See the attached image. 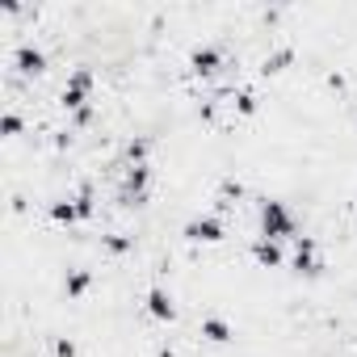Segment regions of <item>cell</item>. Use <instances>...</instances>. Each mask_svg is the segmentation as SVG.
Instances as JSON below:
<instances>
[{
    "label": "cell",
    "mask_w": 357,
    "mask_h": 357,
    "mask_svg": "<svg viewBox=\"0 0 357 357\" xmlns=\"http://www.w3.org/2000/svg\"><path fill=\"white\" fill-rule=\"evenodd\" d=\"M202 336H206V340H215V344H227L236 332H231V324H227L223 315H206V319H202Z\"/></svg>",
    "instance_id": "cell-8"
},
{
    "label": "cell",
    "mask_w": 357,
    "mask_h": 357,
    "mask_svg": "<svg viewBox=\"0 0 357 357\" xmlns=\"http://www.w3.org/2000/svg\"><path fill=\"white\" fill-rule=\"evenodd\" d=\"M190 68H194L198 76H215V72L223 68V51H219V47H198V51L190 55Z\"/></svg>",
    "instance_id": "cell-4"
},
{
    "label": "cell",
    "mask_w": 357,
    "mask_h": 357,
    "mask_svg": "<svg viewBox=\"0 0 357 357\" xmlns=\"http://www.w3.org/2000/svg\"><path fill=\"white\" fill-rule=\"evenodd\" d=\"M76 211H80V219H93V185H80V194H76Z\"/></svg>",
    "instance_id": "cell-14"
},
{
    "label": "cell",
    "mask_w": 357,
    "mask_h": 357,
    "mask_svg": "<svg viewBox=\"0 0 357 357\" xmlns=\"http://www.w3.org/2000/svg\"><path fill=\"white\" fill-rule=\"evenodd\" d=\"M164 357H172V353H164Z\"/></svg>",
    "instance_id": "cell-23"
},
{
    "label": "cell",
    "mask_w": 357,
    "mask_h": 357,
    "mask_svg": "<svg viewBox=\"0 0 357 357\" xmlns=\"http://www.w3.org/2000/svg\"><path fill=\"white\" fill-rule=\"evenodd\" d=\"M261 227H265V240H298V227H294V215L286 211V202H265L261 206Z\"/></svg>",
    "instance_id": "cell-1"
},
{
    "label": "cell",
    "mask_w": 357,
    "mask_h": 357,
    "mask_svg": "<svg viewBox=\"0 0 357 357\" xmlns=\"http://www.w3.org/2000/svg\"><path fill=\"white\" fill-rule=\"evenodd\" d=\"M89 286H93V273H89V269H72V273H68V282H63L68 298H80Z\"/></svg>",
    "instance_id": "cell-10"
},
{
    "label": "cell",
    "mask_w": 357,
    "mask_h": 357,
    "mask_svg": "<svg viewBox=\"0 0 357 357\" xmlns=\"http://www.w3.org/2000/svg\"><path fill=\"white\" fill-rule=\"evenodd\" d=\"M290 63H294V51H290V47H282V51H273V55L261 63V72H265V76H278V72H286Z\"/></svg>",
    "instance_id": "cell-9"
},
{
    "label": "cell",
    "mask_w": 357,
    "mask_h": 357,
    "mask_svg": "<svg viewBox=\"0 0 357 357\" xmlns=\"http://www.w3.org/2000/svg\"><path fill=\"white\" fill-rule=\"evenodd\" d=\"M223 236H227V227L215 215H202V219H190L185 223V240H194V244H219Z\"/></svg>",
    "instance_id": "cell-2"
},
{
    "label": "cell",
    "mask_w": 357,
    "mask_h": 357,
    "mask_svg": "<svg viewBox=\"0 0 357 357\" xmlns=\"http://www.w3.org/2000/svg\"><path fill=\"white\" fill-rule=\"evenodd\" d=\"M17 72L43 76V72H47V55H43L38 47H17Z\"/></svg>",
    "instance_id": "cell-5"
},
{
    "label": "cell",
    "mask_w": 357,
    "mask_h": 357,
    "mask_svg": "<svg viewBox=\"0 0 357 357\" xmlns=\"http://www.w3.org/2000/svg\"><path fill=\"white\" fill-rule=\"evenodd\" d=\"M84 101H89V93H80V89H63V109H84Z\"/></svg>",
    "instance_id": "cell-17"
},
{
    "label": "cell",
    "mask_w": 357,
    "mask_h": 357,
    "mask_svg": "<svg viewBox=\"0 0 357 357\" xmlns=\"http://www.w3.org/2000/svg\"><path fill=\"white\" fill-rule=\"evenodd\" d=\"M55 357H76V344L59 336V340H55Z\"/></svg>",
    "instance_id": "cell-20"
},
{
    "label": "cell",
    "mask_w": 357,
    "mask_h": 357,
    "mask_svg": "<svg viewBox=\"0 0 357 357\" xmlns=\"http://www.w3.org/2000/svg\"><path fill=\"white\" fill-rule=\"evenodd\" d=\"M294 269L307 273V278H315V273L324 269L319 257H315V240H311V236H298V240H294Z\"/></svg>",
    "instance_id": "cell-3"
},
{
    "label": "cell",
    "mask_w": 357,
    "mask_h": 357,
    "mask_svg": "<svg viewBox=\"0 0 357 357\" xmlns=\"http://www.w3.org/2000/svg\"><path fill=\"white\" fill-rule=\"evenodd\" d=\"M328 89H336V93H344V76H340V72H332V76H328Z\"/></svg>",
    "instance_id": "cell-22"
},
{
    "label": "cell",
    "mask_w": 357,
    "mask_h": 357,
    "mask_svg": "<svg viewBox=\"0 0 357 357\" xmlns=\"http://www.w3.org/2000/svg\"><path fill=\"white\" fill-rule=\"evenodd\" d=\"M147 311L155 315V319H176V307H172V298H168V290H160V286H151V294H147Z\"/></svg>",
    "instance_id": "cell-6"
},
{
    "label": "cell",
    "mask_w": 357,
    "mask_h": 357,
    "mask_svg": "<svg viewBox=\"0 0 357 357\" xmlns=\"http://www.w3.org/2000/svg\"><path fill=\"white\" fill-rule=\"evenodd\" d=\"M5 135H22V114H5Z\"/></svg>",
    "instance_id": "cell-19"
},
{
    "label": "cell",
    "mask_w": 357,
    "mask_h": 357,
    "mask_svg": "<svg viewBox=\"0 0 357 357\" xmlns=\"http://www.w3.org/2000/svg\"><path fill=\"white\" fill-rule=\"evenodd\" d=\"M252 257H257V261H261L265 269H278V265L286 261V257H282V244H278V240H257V244H252Z\"/></svg>",
    "instance_id": "cell-7"
},
{
    "label": "cell",
    "mask_w": 357,
    "mask_h": 357,
    "mask_svg": "<svg viewBox=\"0 0 357 357\" xmlns=\"http://www.w3.org/2000/svg\"><path fill=\"white\" fill-rule=\"evenodd\" d=\"M244 198V185L240 181H223V206H231V202H240Z\"/></svg>",
    "instance_id": "cell-18"
},
{
    "label": "cell",
    "mask_w": 357,
    "mask_h": 357,
    "mask_svg": "<svg viewBox=\"0 0 357 357\" xmlns=\"http://www.w3.org/2000/svg\"><path fill=\"white\" fill-rule=\"evenodd\" d=\"M147 151H151L147 139H130V143H126V160H130V168H139V164L147 160Z\"/></svg>",
    "instance_id": "cell-13"
},
{
    "label": "cell",
    "mask_w": 357,
    "mask_h": 357,
    "mask_svg": "<svg viewBox=\"0 0 357 357\" xmlns=\"http://www.w3.org/2000/svg\"><path fill=\"white\" fill-rule=\"evenodd\" d=\"M101 244H105V252H114V257H126V252L135 248V240H130V236H118V231L101 236Z\"/></svg>",
    "instance_id": "cell-11"
},
{
    "label": "cell",
    "mask_w": 357,
    "mask_h": 357,
    "mask_svg": "<svg viewBox=\"0 0 357 357\" xmlns=\"http://www.w3.org/2000/svg\"><path fill=\"white\" fill-rule=\"evenodd\" d=\"M93 122V105H84V109H76V126H89Z\"/></svg>",
    "instance_id": "cell-21"
},
{
    "label": "cell",
    "mask_w": 357,
    "mask_h": 357,
    "mask_svg": "<svg viewBox=\"0 0 357 357\" xmlns=\"http://www.w3.org/2000/svg\"><path fill=\"white\" fill-rule=\"evenodd\" d=\"M51 219L72 227V223H80V211H76V202H55V206H51Z\"/></svg>",
    "instance_id": "cell-12"
},
{
    "label": "cell",
    "mask_w": 357,
    "mask_h": 357,
    "mask_svg": "<svg viewBox=\"0 0 357 357\" xmlns=\"http://www.w3.org/2000/svg\"><path fill=\"white\" fill-rule=\"evenodd\" d=\"M68 89L89 93V89H93V72H89V68H76V72H72V80H68Z\"/></svg>",
    "instance_id": "cell-16"
},
{
    "label": "cell",
    "mask_w": 357,
    "mask_h": 357,
    "mask_svg": "<svg viewBox=\"0 0 357 357\" xmlns=\"http://www.w3.org/2000/svg\"><path fill=\"white\" fill-rule=\"evenodd\" d=\"M236 109H240L244 118L257 114V93H252V89H240V93H236Z\"/></svg>",
    "instance_id": "cell-15"
}]
</instances>
